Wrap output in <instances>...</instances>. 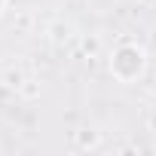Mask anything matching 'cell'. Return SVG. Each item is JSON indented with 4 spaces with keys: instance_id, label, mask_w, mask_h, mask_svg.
Here are the masks:
<instances>
[{
    "instance_id": "7a4b0ae2",
    "label": "cell",
    "mask_w": 156,
    "mask_h": 156,
    "mask_svg": "<svg viewBox=\"0 0 156 156\" xmlns=\"http://www.w3.org/2000/svg\"><path fill=\"white\" fill-rule=\"evenodd\" d=\"M3 9H6V0H0V16H3Z\"/></svg>"
},
{
    "instance_id": "6da1fadb",
    "label": "cell",
    "mask_w": 156,
    "mask_h": 156,
    "mask_svg": "<svg viewBox=\"0 0 156 156\" xmlns=\"http://www.w3.org/2000/svg\"><path fill=\"white\" fill-rule=\"evenodd\" d=\"M107 70L116 83H138L147 70V52L138 43H119L113 46L107 58Z\"/></svg>"
}]
</instances>
